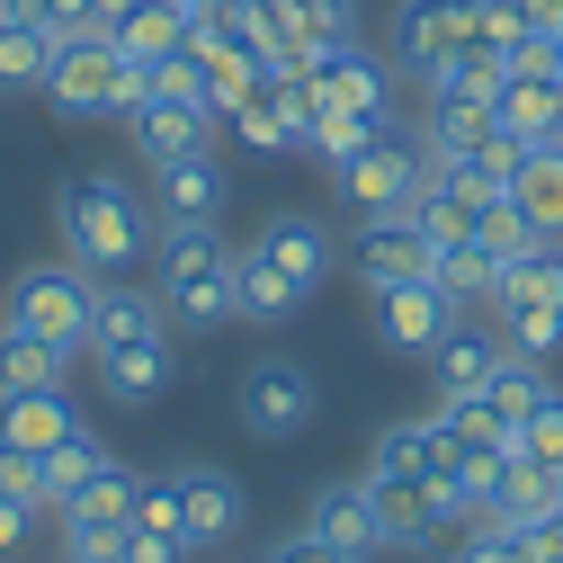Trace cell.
Segmentation results:
<instances>
[{
    "label": "cell",
    "instance_id": "17",
    "mask_svg": "<svg viewBox=\"0 0 563 563\" xmlns=\"http://www.w3.org/2000/svg\"><path fill=\"white\" fill-rule=\"evenodd\" d=\"M81 430V411L63 402V385H36V394H0V448H19V456H45Z\"/></svg>",
    "mask_w": 563,
    "mask_h": 563
},
{
    "label": "cell",
    "instance_id": "11",
    "mask_svg": "<svg viewBox=\"0 0 563 563\" xmlns=\"http://www.w3.org/2000/svg\"><path fill=\"white\" fill-rule=\"evenodd\" d=\"M305 537H313L331 563H376V554H394V545H385V519H376V501H367V474H358V483H322L313 510H305Z\"/></svg>",
    "mask_w": 563,
    "mask_h": 563
},
{
    "label": "cell",
    "instance_id": "15",
    "mask_svg": "<svg viewBox=\"0 0 563 563\" xmlns=\"http://www.w3.org/2000/svg\"><path fill=\"white\" fill-rule=\"evenodd\" d=\"M251 251H260V260H268L277 277H287V287H296V296H313V287H322V277L340 268V251H331V233H322L313 216H268Z\"/></svg>",
    "mask_w": 563,
    "mask_h": 563
},
{
    "label": "cell",
    "instance_id": "22",
    "mask_svg": "<svg viewBox=\"0 0 563 563\" xmlns=\"http://www.w3.org/2000/svg\"><path fill=\"white\" fill-rule=\"evenodd\" d=\"M510 206L537 233H563V144H528L510 170Z\"/></svg>",
    "mask_w": 563,
    "mask_h": 563
},
{
    "label": "cell",
    "instance_id": "38",
    "mask_svg": "<svg viewBox=\"0 0 563 563\" xmlns=\"http://www.w3.org/2000/svg\"><path fill=\"white\" fill-rule=\"evenodd\" d=\"M277 19H287L305 45H349L358 36V0H268Z\"/></svg>",
    "mask_w": 563,
    "mask_h": 563
},
{
    "label": "cell",
    "instance_id": "21",
    "mask_svg": "<svg viewBox=\"0 0 563 563\" xmlns=\"http://www.w3.org/2000/svg\"><path fill=\"white\" fill-rule=\"evenodd\" d=\"M134 340H170V313L144 287H99L90 305V349H134Z\"/></svg>",
    "mask_w": 563,
    "mask_h": 563
},
{
    "label": "cell",
    "instance_id": "44",
    "mask_svg": "<svg viewBox=\"0 0 563 563\" xmlns=\"http://www.w3.org/2000/svg\"><path fill=\"white\" fill-rule=\"evenodd\" d=\"M36 519H45V510L27 501V492H10V483H0V554H19V545L36 537Z\"/></svg>",
    "mask_w": 563,
    "mask_h": 563
},
{
    "label": "cell",
    "instance_id": "48",
    "mask_svg": "<svg viewBox=\"0 0 563 563\" xmlns=\"http://www.w3.org/2000/svg\"><path fill=\"white\" fill-rule=\"evenodd\" d=\"M268 563H331V554H322V545H313V537H305V528H296V537H287V545H268Z\"/></svg>",
    "mask_w": 563,
    "mask_h": 563
},
{
    "label": "cell",
    "instance_id": "39",
    "mask_svg": "<svg viewBox=\"0 0 563 563\" xmlns=\"http://www.w3.org/2000/svg\"><path fill=\"white\" fill-rule=\"evenodd\" d=\"M430 448H439V420H394L367 448V474H430Z\"/></svg>",
    "mask_w": 563,
    "mask_h": 563
},
{
    "label": "cell",
    "instance_id": "27",
    "mask_svg": "<svg viewBox=\"0 0 563 563\" xmlns=\"http://www.w3.org/2000/svg\"><path fill=\"white\" fill-rule=\"evenodd\" d=\"M501 305H563V233H545L528 260L501 268V287H492V313Z\"/></svg>",
    "mask_w": 563,
    "mask_h": 563
},
{
    "label": "cell",
    "instance_id": "25",
    "mask_svg": "<svg viewBox=\"0 0 563 563\" xmlns=\"http://www.w3.org/2000/svg\"><path fill=\"white\" fill-rule=\"evenodd\" d=\"M54 54H63L54 27H36V19H0V90H45Z\"/></svg>",
    "mask_w": 563,
    "mask_h": 563
},
{
    "label": "cell",
    "instance_id": "18",
    "mask_svg": "<svg viewBox=\"0 0 563 563\" xmlns=\"http://www.w3.org/2000/svg\"><path fill=\"white\" fill-rule=\"evenodd\" d=\"M224 125L242 134L251 153H296V144H305V117H296V90H287V73H268L251 99H233V108H224Z\"/></svg>",
    "mask_w": 563,
    "mask_h": 563
},
{
    "label": "cell",
    "instance_id": "30",
    "mask_svg": "<svg viewBox=\"0 0 563 563\" xmlns=\"http://www.w3.org/2000/svg\"><path fill=\"white\" fill-rule=\"evenodd\" d=\"M430 277H439L456 305H492V287H501V260H492V251L465 233V242H439V251H430Z\"/></svg>",
    "mask_w": 563,
    "mask_h": 563
},
{
    "label": "cell",
    "instance_id": "4",
    "mask_svg": "<svg viewBox=\"0 0 563 563\" xmlns=\"http://www.w3.org/2000/svg\"><path fill=\"white\" fill-rule=\"evenodd\" d=\"M90 305H99V277L90 268H73V260H45V268H19L10 277V313L0 322H19V331H36V340H54V349H90Z\"/></svg>",
    "mask_w": 563,
    "mask_h": 563
},
{
    "label": "cell",
    "instance_id": "3",
    "mask_svg": "<svg viewBox=\"0 0 563 563\" xmlns=\"http://www.w3.org/2000/svg\"><path fill=\"white\" fill-rule=\"evenodd\" d=\"M153 287L179 331H216L233 313V242L216 224H162L153 233Z\"/></svg>",
    "mask_w": 563,
    "mask_h": 563
},
{
    "label": "cell",
    "instance_id": "35",
    "mask_svg": "<svg viewBox=\"0 0 563 563\" xmlns=\"http://www.w3.org/2000/svg\"><path fill=\"white\" fill-rule=\"evenodd\" d=\"M483 394H492V411H501V420H510V439H519V420H528L554 385H545V367H537V358H510V349H501V367H492V385H483Z\"/></svg>",
    "mask_w": 563,
    "mask_h": 563
},
{
    "label": "cell",
    "instance_id": "5",
    "mask_svg": "<svg viewBox=\"0 0 563 563\" xmlns=\"http://www.w3.org/2000/svg\"><path fill=\"white\" fill-rule=\"evenodd\" d=\"M420 153L430 162H492V170H519V134H501L492 99H465V90H430V117H420Z\"/></svg>",
    "mask_w": 563,
    "mask_h": 563
},
{
    "label": "cell",
    "instance_id": "31",
    "mask_svg": "<svg viewBox=\"0 0 563 563\" xmlns=\"http://www.w3.org/2000/svg\"><path fill=\"white\" fill-rule=\"evenodd\" d=\"M99 465H108V448H99L90 430H73L63 448H45V492H36V501H45V519H63V510H73V492H81Z\"/></svg>",
    "mask_w": 563,
    "mask_h": 563
},
{
    "label": "cell",
    "instance_id": "24",
    "mask_svg": "<svg viewBox=\"0 0 563 563\" xmlns=\"http://www.w3.org/2000/svg\"><path fill=\"white\" fill-rule=\"evenodd\" d=\"M63 367H73V349H54L19 322H0V394H36V385H63Z\"/></svg>",
    "mask_w": 563,
    "mask_h": 563
},
{
    "label": "cell",
    "instance_id": "12",
    "mask_svg": "<svg viewBox=\"0 0 563 563\" xmlns=\"http://www.w3.org/2000/svg\"><path fill=\"white\" fill-rule=\"evenodd\" d=\"M430 233H420V216L402 206V216H367L358 224V242H349V268L367 277V296L376 287H402V277H430Z\"/></svg>",
    "mask_w": 563,
    "mask_h": 563
},
{
    "label": "cell",
    "instance_id": "45",
    "mask_svg": "<svg viewBox=\"0 0 563 563\" xmlns=\"http://www.w3.org/2000/svg\"><path fill=\"white\" fill-rule=\"evenodd\" d=\"M125 563H188V545L162 528H125Z\"/></svg>",
    "mask_w": 563,
    "mask_h": 563
},
{
    "label": "cell",
    "instance_id": "19",
    "mask_svg": "<svg viewBox=\"0 0 563 563\" xmlns=\"http://www.w3.org/2000/svg\"><path fill=\"white\" fill-rule=\"evenodd\" d=\"M492 117H501V134H519V144H563V73H510L501 99H492Z\"/></svg>",
    "mask_w": 563,
    "mask_h": 563
},
{
    "label": "cell",
    "instance_id": "33",
    "mask_svg": "<svg viewBox=\"0 0 563 563\" xmlns=\"http://www.w3.org/2000/svg\"><path fill=\"white\" fill-rule=\"evenodd\" d=\"M376 134H394V117H367V108H322V117L305 125V153H322V162L340 170L349 153H367Z\"/></svg>",
    "mask_w": 563,
    "mask_h": 563
},
{
    "label": "cell",
    "instance_id": "26",
    "mask_svg": "<svg viewBox=\"0 0 563 563\" xmlns=\"http://www.w3.org/2000/svg\"><path fill=\"white\" fill-rule=\"evenodd\" d=\"M296 305H305V296H296L260 251H233V322H287Z\"/></svg>",
    "mask_w": 563,
    "mask_h": 563
},
{
    "label": "cell",
    "instance_id": "40",
    "mask_svg": "<svg viewBox=\"0 0 563 563\" xmlns=\"http://www.w3.org/2000/svg\"><path fill=\"white\" fill-rule=\"evenodd\" d=\"M519 456H537V465H563V394H545L528 420H519V439H510Z\"/></svg>",
    "mask_w": 563,
    "mask_h": 563
},
{
    "label": "cell",
    "instance_id": "49",
    "mask_svg": "<svg viewBox=\"0 0 563 563\" xmlns=\"http://www.w3.org/2000/svg\"><path fill=\"white\" fill-rule=\"evenodd\" d=\"M81 10H90V36H117V19L134 10V0H81Z\"/></svg>",
    "mask_w": 563,
    "mask_h": 563
},
{
    "label": "cell",
    "instance_id": "9",
    "mask_svg": "<svg viewBox=\"0 0 563 563\" xmlns=\"http://www.w3.org/2000/svg\"><path fill=\"white\" fill-rule=\"evenodd\" d=\"M367 501H376L394 554H430V545L456 528V501H448L430 474H367Z\"/></svg>",
    "mask_w": 563,
    "mask_h": 563
},
{
    "label": "cell",
    "instance_id": "46",
    "mask_svg": "<svg viewBox=\"0 0 563 563\" xmlns=\"http://www.w3.org/2000/svg\"><path fill=\"white\" fill-rule=\"evenodd\" d=\"M519 545H528V563H563V510L554 519H519Z\"/></svg>",
    "mask_w": 563,
    "mask_h": 563
},
{
    "label": "cell",
    "instance_id": "20",
    "mask_svg": "<svg viewBox=\"0 0 563 563\" xmlns=\"http://www.w3.org/2000/svg\"><path fill=\"white\" fill-rule=\"evenodd\" d=\"M90 367L108 385V402H162L179 358H170V340H134V349H90Z\"/></svg>",
    "mask_w": 563,
    "mask_h": 563
},
{
    "label": "cell",
    "instance_id": "2",
    "mask_svg": "<svg viewBox=\"0 0 563 563\" xmlns=\"http://www.w3.org/2000/svg\"><path fill=\"white\" fill-rule=\"evenodd\" d=\"M153 99V63H134L117 36H73L45 73V108L63 125H125Z\"/></svg>",
    "mask_w": 563,
    "mask_h": 563
},
{
    "label": "cell",
    "instance_id": "28",
    "mask_svg": "<svg viewBox=\"0 0 563 563\" xmlns=\"http://www.w3.org/2000/svg\"><path fill=\"white\" fill-rule=\"evenodd\" d=\"M554 510H563V465H537V456L510 448V465H501V519L519 528V519H554Z\"/></svg>",
    "mask_w": 563,
    "mask_h": 563
},
{
    "label": "cell",
    "instance_id": "1",
    "mask_svg": "<svg viewBox=\"0 0 563 563\" xmlns=\"http://www.w3.org/2000/svg\"><path fill=\"white\" fill-rule=\"evenodd\" d=\"M54 224H63V260L90 268V277H117V268H134L153 251V216H144V197H134V179H117V170L63 179Z\"/></svg>",
    "mask_w": 563,
    "mask_h": 563
},
{
    "label": "cell",
    "instance_id": "43",
    "mask_svg": "<svg viewBox=\"0 0 563 563\" xmlns=\"http://www.w3.org/2000/svg\"><path fill=\"white\" fill-rule=\"evenodd\" d=\"M134 528L179 537V474H144V492H134ZM179 545H188V537H179Z\"/></svg>",
    "mask_w": 563,
    "mask_h": 563
},
{
    "label": "cell",
    "instance_id": "50",
    "mask_svg": "<svg viewBox=\"0 0 563 563\" xmlns=\"http://www.w3.org/2000/svg\"><path fill=\"white\" fill-rule=\"evenodd\" d=\"M554 73H563V36H554Z\"/></svg>",
    "mask_w": 563,
    "mask_h": 563
},
{
    "label": "cell",
    "instance_id": "16",
    "mask_svg": "<svg viewBox=\"0 0 563 563\" xmlns=\"http://www.w3.org/2000/svg\"><path fill=\"white\" fill-rule=\"evenodd\" d=\"M153 206H162V224H216L224 216V162L216 153L153 162Z\"/></svg>",
    "mask_w": 563,
    "mask_h": 563
},
{
    "label": "cell",
    "instance_id": "6",
    "mask_svg": "<svg viewBox=\"0 0 563 563\" xmlns=\"http://www.w3.org/2000/svg\"><path fill=\"white\" fill-rule=\"evenodd\" d=\"M331 179H340L349 206H358V224H367V216H402V206L420 197V179H430V153L402 144V134H376V144H367V153H349Z\"/></svg>",
    "mask_w": 563,
    "mask_h": 563
},
{
    "label": "cell",
    "instance_id": "14",
    "mask_svg": "<svg viewBox=\"0 0 563 563\" xmlns=\"http://www.w3.org/2000/svg\"><path fill=\"white\" fill-rule=\"evenodd\" d=\"M216 108H197V99H144V108H134L125 117V134H134V153H144V162H179V153H216Z\"/></svg>",
    "mask_w": 563,
    "mask_h": 563
},
{
    "label": "cell",
    "instance_id": "23",
    "mask_svg": "<svg viewBox=\"0 0 563 563\" xmlns=\"http://www.w3.org/2000/svg\"><path fill=\"white\" fill-rule=\"evenodd\" d=\"M492 367H501V340H492V331H465V322L430 349V385H439V394H483Z\"/></svg>",
    "mask_w": 563,
    "mask_h": 563
},
{
    "label": "cell",
    "instance_id": "37",
    "mask_svg": "<svg viewBox=\"0 0 563 563\" xmlns=\"http://www.w3.org/2000/svg\"><path fill=\"white\" fill-rule=\"evenodd\" d=\"M501 349L545 367L554 349H563V305H501Z\"/></svg>",
    "mask_w": 563,
    "mask_h": 563
},
{
    "label": "cell",
    "instance_id": "29",
    "mask_svg": "<svg viewBox=\"0 0 563 563\" xmlns=\"http://www.w3.org/2000/svg\"><path fill=\"white\" fill-rule=\"evenodd\" d=\"M117 45H125L134 63H162V54L188 45V10H179V0H134V10L117 19Z\"/></svg>",
    "mask_w": 563,
    "mask_h": 563
},
{
    "label": "cell",
    "instance_id": "7",
    "mask_svg": "<svg viewBox=\"0 0 563 563\" xmlns=\"http://www.w3.org/2000/svg\"><path fill=\"white\" fill-rule=\"evenodd\" d=\"M465 322V305L439 287V277H402V287H376V340L394 358H430V349Z\"/></svg>",
    "mask_w": 563,
    "mask_h": 563
},
{
    "label": "cell",
    "instance_id": "41",
    "mask_svg": "<svg viewBox=\"0 0 563 563\" xmlns=\"http://www.w3.org/2000/svg\"><path fill=\"white\" fill-rule=\"evenodd\" d=\"M63 563H125V528H99V519H63Z\"/></svg>",
    "mask_w": 563,
    "mask_h": 563
},
{
    "label": "cell",
    "instance_id": "34",
    "mask_svg": "<svg viewBox=\"0 0 563 563\" xmlns=\"http://www.w3.org/2000/svg\"><path fill=\"white\" fill-rule=\"evenodd\" d=\"M439 430L456 439V448H510V420L492 411V394H439Z\"/></svg>",
    "mask_w": 563,
    "mask_h": 563
},
{
    "label": "cell",
    "instance_id": "10",
    "mask_svg": "<svg viewBox=\"0 0 563 563\" xmlns=\"http://www.w3.org/2000/svg\"><path fill=\"white\" fill-rule=\"evenodd\" d=\"M474 10H483V0H402V10H394V63L411 81H439L448 54L474 45Z\"/></svg>",
    "mask_w": 563,
    "mask_h": 563
},
{
    "label": "cell",
    "instance_id": "8",
    "mask_svg": "<svg viewBox=\"0 0 563 563\" xmlns=\"http://www.w3.org/2000/svg\"><path fill=\"white\" fill-rule=\"evenodd\" d=\"M233 402H242V430H251V439H296V430H313L322 385H313V367H296V358H260Z\"/></svg>",
    "mask_w": 563,
    "mask_h": 563
},
{
    "label": "cell",
    "instance_id": "36",
    "mask_svg": "<svg viewBox=\"0 0 563 563\" xmlns=\"http://www.w3.org/2000/svg\"><path fill=\"white\" fill-rule=\"evenodd\" d=\"M501 81H510V54L474 36V45H456V54H448V73H439L430 90H465V99H501Z\"/></svg>",
    "mask_w": 563,
    "mask_h": 563
},
{
    "label": "cell",
    "instance_id": "47",
    "mask_svg": "<svg viewBox=\"0 0 563 563\" xmlns=\"http://www.w3.org/2000/svg\"><path fill=\"white\" fill-rule=\"evenodd\" d=\"M519 19H528L537 36H563V0H519Z\"/></svg>",
    "mask_w": 563,
    "mask_h": 563
},
{
    "label": "cell",
    "instance_id": "13",
    "mask_svg": "<svg viewBox=\"0 0 563 563\" xmlns=\"http://www.w3.org/2000/svg\"><path fill=\"white\" fill-rule=\"evenodd\" d=\"M242 519H251V501H242V483L224 465H179V537H188V554L224 545Z\"/></svg>",
    "mask_w": 563,
    "mask_h": 563
},
{
    "label": "cell",
    "instance_id": "32",
    "mask_svg": "<svg viewBox=\"0 0 563 563\" xmlns=\"http://www.w3.org/2000/svg\"><path fill=\"white\" fill-rule=\"evenodd\" d=\"M134 492H144V474H134V465H99L81 492H73V510H63V519H99V528H134Z\"/></svg>",
    "mask_w": 563,
    "mask_h": 563
},
{
    "label": "cell",
    "instance_id": "42",
    "mask_svg": "<svg viewBox=\"0 0 563 563\" xmlns=\"http://www.w3.org/2000/svg\"><path fill=\"white\" fill-rule=\"evenodd\" d=\"M448 563H528V545H519L510 519H483V528H465V545H456Z\"/></svg>",
    "mask_w": 563,
    "mask_h": 563
}]
</instances>
